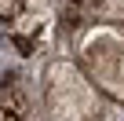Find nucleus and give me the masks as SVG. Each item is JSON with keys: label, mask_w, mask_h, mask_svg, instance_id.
Instances as JSON below:
<instances>
[{"label": "nucleus", "mask_w": 124, "mask_h": 121, "mask_svg": "<svg viewBox=\"0 0 124 121\" xmlns=\"http://www.w3.org/2000/svg\"><path fill=\"white\" fill-rule=\"evenodd\" d=\"M80 63L95 84L124 99V26H99L80 40Z\"/></svg>", "instance_id": "obj_1"}, {"label": "nucleus", "mask_w": 124, "mask_h": 121, "mask_svg": "<svg viewBox=\"0 0 124 121\" xmlns=\"http://www.w3.org/2000/svg\"><path fill=\"white\" fill-rule=\"evenodd\" d=\"M51 15V0H0V22L11 29V40L33 55Z\"/></svg>", "instance_id": "obj_2"}, {"label": "nucleus", "mask_w": 124, "mask_h": 121, "mask_svg": "<svg viewBox=\"0 0 124 121\" xmlns=\"http://www.w3.org/2000/svg\"><path fill=\"white\" fill-rule=\"evenodd\" d=\"M0 117H29V103L18 88V77H4L0 81Z\"/></svg>", "instance_id": "obj_3"}]
</instances>
